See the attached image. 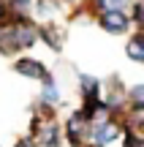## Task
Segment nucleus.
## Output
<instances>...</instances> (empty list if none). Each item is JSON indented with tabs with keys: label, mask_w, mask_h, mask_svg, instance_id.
<instances>
[{
	"label": "nucleus",
	"mask_w": 144,
	"mask_h": 147,
	"mask_svg": "<svg viewBox=\"0 0 144 147\" xmlns=\"http://www.w3.org/2000/svg\"><path fill=\"white\" fill-rule=\"evenodd\" d=\"M90 128H92V123L87 120L79 109L71 112V115L65 117V123H63L65 142H68L71 147H84V144H90Z\"/></svg>",
	"instance_id": "1"
},
{
	"label": "nucleus",
	"mask_w": 144,
	"mask_h": 147,
	"mask_svg": "<svg viewBox=\"0 0 144 147\" xmlns=\"http://www.w3.org/2000/svg\"><path fill=\"white\" fill-rule=\"evenodd\" d=\"M27 136L35 139L38 147H63V134H60V125L54 120L33 117L30 120V134H27Z\"/></svg>",
	"instance_id": "2"
},
{
	"label": "nucleus",
	"mask_w": 144,
	"mask_h": 147,
	"mask_svg": "<svg viewBox=\"0 0 144 147\" xmlns=\"http://www.w3.org/2000/svg\"><path fill=\"white\" fill-rule=\"evenodd\" d=\"M120 134H123V125H120L114 117L98 120V123H92V128H90V139H92V144H98V147H106V144L117 142Z\"/></svg>",
	"instance_id": "3"
},
{
	"label": "nucleus",
	"mask_w": 144,
	"mask_h": 147,
	"mask_svg": "<svg viewBox=\"0 0 144 147\" xmlns=\"http://www.w3.org/2000/svg\"><path fill=\"white\" fill-rule=\"evenodd\" d=\"M14 71L19 74V76H25V79H35V82H41L49 74L46 63L38 60V57H30V55H19V57L14 60Z\"/></svg>",
	"instance_id": "4"
},
{
	"label": "nucleus",
	"mask_w": 144,
	"mask_h": 147,
	"mask_svg": "<svg viewBox=\"0 0 144 147\" xmlns=\"http://www.w3.org/2000/svg\"><path fill=\"white\" fill-rule=\"evenodd\" d=\"M95 16H98L101 30L112 33V36H123L131 27V16L125 14V11H101V14H95Z\"/></svg>",
	"instance_id": "5"
},
{
	"label": "nucleus",
	"mask_w": 144,
	"mask_h": 147,
	"mask_svg": "<svg viewBox=\"0 0 144 147\" xmlns=\"http://www.w3.org/2000/svg\"><path fill=\"white\" fill-rule=\"evenodd\" d=\"M38 41H44L52 52H63L65 33H63V27H57L54 22H44V25H38Z\"/></svg>",
	"instance_id": "6"
},
{
	"label": "nucleus",
	"mask_w": 144,
	"mask_h": 147,
	"mask_svg": "<svg viewBox=\"0 0 144 147\" xmlns=\"http://www.w3.org/2000/svg\"><path fill=\"white\" fill-rule=\"evenodd\" d=\"M0 55H3V57L19 55V47H16V27H14V19H8V22H3V25H0Z\"/></svg>",
	"instance_id": "7"
},
{
	"label": "nucleus",
	"mask_w": 144,
	"mask_h": 147,
	"mask_svg": "<svg viewBox=\"0 0 144 147\" xmlns=\"http://www.w3.org/2000/svg\"><path fill=\"white\" fill-rule=\"evenodd\" d=\"M60 11H63V0H33V14L30 16L41 19V25H44V22H52Z\"/></svg>",
	"instance_id": "8"
},
{
	"label": "nucleus",
	"mask_w": 144,
	"mask_h": 147,
	"mask_svg": "<svg viewBox=\"0 0 144 147\" xmlns=\"http://www.w3.org/2000/svg\"><path fill=\"white\" fill-rule=\"evenodd\" d=\"M76 82H79V95H82V101L101 98V82H98L92 74H76Z\"/></svg>",
	"instance_id": "9"
},
{
	"label": "nucleus",
	"mask_w": 144,
	"mask_h": 147,
	"mask_svg": "<svg viewBox=\"0 0 144 147\" xmlns=\"http://www.w3.org/2000/svg\"><path fill=\"white\" fill-rule=\"evenodd\" d=\"M41 101L49 106H60V87H57V79H54L52 71L41 79Z\"/></svg>",
	"instance_id": "10"
},
{
	"label": "nucleus",
	"mask_w": 144,
	"mask_h": 147,
	"mask_svg": "<svg viewBox=\"0 0 144 147\" xmlns=\"http://www.w3.org/2000/svg\"><path fill=\"white\" fill-rule=\"evenodd\" d=\"M125 52H128L131 60L144 63V33H133V36L128 38V47H125Z\"/></svg>",
	"instance_id": "11"
},
{
	"label": "nucleus",
	"mask_w": 144,
	"mask_h": 147,
	"mask_svg": "<svg viewBox=\"0 0 144 147\" xmlns=\"http://www.w3.org/2000/svg\"><path fill=\"white\" fill-rule=\"evenodd\" d=\"M87 5L95 14H101V11H125L128 0H87Z\"/></svg>",
	"instance_id": "12"
},
{
	"label": "nucleus",
	"mask_w": 144,
	"mask_h": 147,
	"mask_svg": "<svg viewBox=\"0 0 144 147\" xmlns=\"http://www.w3.org/2000/svg\"><path fill=\"white\" fill-rule=\"evenodd\" d=\"M5 8L11 11V16H30L33 0H5Z\"/></svg>",
	"instance_id": "13"
},
{
	"label": "nucleus",
	"mask_w": 144,
	"mask_h": 147,
	"mask_svg": "<svg viewBox=\"0 0 144 147\" xmlns=\"http://www.w3.org/2000/svg\"><path fill=\"white\" fill-rule=\"evenodd\" d=\"M54 115H57V106H49L44 104L41 98L33 104V117H41V120H54Z\"/></svg>",
	"instance_id": "14"
},
{
	"label": "nucleus",
	"mask_w": 144,
	"mask_h": 147,
	"mask_svg": "<svg viewBox=\"0 0 144 147\" xmlns=\"http://www.w3.org/2000/svg\"><path fill=\"white\" fill-rule=\"evenodd\" d=\"M128 101L131 106H144V84H136L128 90Z\"/></svg>",
	"instance_id": "15"
},
{
	"label": "nucleus",
	"mask_w": 144,
	"mask_h": 147,
	"mask_svg": "<svg viewBox=\"0 0 144 147\" xmlns=\"http://www.w3.org/2000/svg\"><path fill=\"white\" fill-rule=\"evenodd\" d=\"M123 147H144V139H141L136 131H125V136H123Z\"/></svg>",
	"instance_id": "16"
},
{
	"label": "nucleus",
	"mask_w": 144,
	"mask_h": 147,
	"mask_svg": "<svg viewBox=\"0 0 144 147\" xmlns=\"http://www.w3.org/2000/svg\"><path fill=\"white\" fill-rule=\"evenodd\" d=\"M133 22L141 27V33H144V0L136 3V8H133Z\"/></svg>",
	"instance_id": "17"
},
{
	"label": "nucleus",
	"mask_w": 144,
	"mask_h": 147,
	"mask_svg": "<svg viewBox=\"0 0 144 147\" xmlns=\"http://www.w3.org/2000/svg\"><path fill=\"white\" fill-rule=\"evenodd\" d=\"M14 147H38V144H35V139H33V136H22V139H16V142H14Z\"/></svg>",
	"instance_id": "18"
},
{
	"label": "nucleus",
	"mask_w": 144,
	"mask_h": 147,
	"mask_svg": "<svg viewBox=\"0 0 144 147\" xmlns=\"http://www.w3.org/2000/svg\"><path fill=\"white\" fill-rule=\"evenodd\" d=\"M8 19H11V11L5 8V3H3V5H0V25H3V22H8Z\"/></svg>",
	"instance_id": "19"
},
{
	"label": "nucleus",
	"mask_w": 144,
	"mask_h": 147,
	"mask_svg": "<svg viewBox=\"0 0 144 147\" xmlns=\"http://www.w3.org/2000/svg\"><path fill=\"white\" fill-rule=\"evenodd\" d=\"M84 147H98V144H92V142H90V144H84Z\"/></svg>",
	"instance_id": "20"
},
{
	"label": "nucleus",
	"mask_w": 144,
	"mask_h": 147,
	"mask_svg": "<svg viewBox=\"0 0 144 147\" xmlns=\"http://www.w3.org/2000/svg\"><path fill=\"white\" fill-rule=\"evenodd\" d=\"M68 3H79V0H68Z\"/></svg>",
	"instance_id": "21"
},
{
	"label": "nucleus",
	"mask_w": 144,
	"mask_h": 147,
	"mask_svg": "<svg viewBox=\"0 0 144 147\" xmlns=\"http://www.w3.org/2000/svg\"><path fill=\"white\" fill-rule=\"evenodd\" d=\"M3 3H5V0H0V5H3Z\"/></svg>",
	"instance_id": "22"
}]
</instances>
